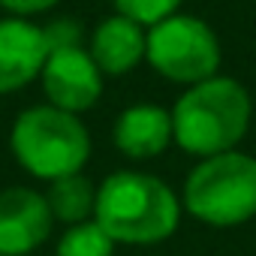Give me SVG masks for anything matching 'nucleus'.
I'll list each match as a JSON object with an SVG mask.
<instances>
[{"mask_svg":"<svg viewBox=\"0 0 256 256\" xmlns=\"http://www.w3.org/2000/svg\"><path fill=\"white\" fill-rule=\"evenodd\" d=\"M10 148L24 172L42 181H58L84 169L90 160V133L78 114L46 102L24 108L16 118Z\"/></svg>","mask_w":256,"mask_h":256,"instance_id":"obj_3","label":"nucleus"},{"mask_svg":"<svg viewBox=\"0 0 256 256\" xmlns=\"http://www.w3.org/2000/svg\"><path fill=\"white\" fill-rule=\"evenodd\" d=\"M145 60L175 84H199L220 70V40L196 16L175 12L148 30Z\"/></svg>","mask_w":256,"mask_h":256,"instance_id":"obj_5","label":"nucleus"},{"mask_svg":"<svg viewBox=\"0 0 256 256\" xmlns=\"http://www.w3.org/2000/svg\"><path fill=\"white\" fill-rule=\"evenodd\" d=\"M250 126V94L241 82L214 76L190 84L172 106V139L196 157L235 151Z\"/></svg>","mask_w":256,"mask_h":256,"instance_id":"obj_2","label":"nucleus"},{"mask_svg":"<svg viewBox=\"0 0 256 256\" xmlns=\"http://www.w3.org/2000/svg\"><path fill=\"white\" fill-rule=\"evenodd\" d=\"M52 42L46 28L30 18H0V96L28 88L42 76Z\"/></svg>","mask_w":256,"mask_h":256,"instance_id":"obj_7","label":"nucleus"},{"mask_svg":"<svg viewBox=\"0 0 256 256\" xmlns=\"http://www.w3.org/2000/svg\"><path fill=\"white\" fill-rule=\"evenodd\" d=\"M114 4V10H118V16H126L130 22H136V24H148V28H154V24H160L163 18H169V16H175L178 12V6H181V0H112Z\"/></svg>","mask_w":256,"mask_h":256,"instance_id":"obj_13","label":"nucleus"},{"mask_svg":"<svg viewBox=\"0 0 256 256\" xmlns=\"http://www.w3.org/2000/svg\"><path fill=\"white\" fill-rule=\"evenodd\" d=\"M46 202H48L54 220L70 223V226H78V223L94 220L96 187H94L90 178H84L82 172H76V175H64V178H58V181H48Z\"/></svg>","mask_w":256,"mask_h":256,"instance_id":"obj_11","label":"nucleus"},{"mask_svg":"<svg viewBox=\"0 0 256 256\" xmlns=\"http://www.w3.org/2000/svg\"><path fill=\"white\" fill-rule=\"evenodd\" d=\"M148 34L126 16H108L90 34V58L102 76H124L145 60Z\"/></svg>","mask_w":256,"mask_h":256,"instance_id":"obj_10","label":"nucleus"},{"mask_svg":"<svg viewBox=\"0 0 256 256\" xmlns=\"http://www.w3.org/2000/svg\"><path fill=\"white\" fill-rule=\"evenodd\" d=\"M184 208L208 226H241L256 217V160L226 151L199 160L184 181Z\"/></svg>","mask_w":256,"mask_h":256,"instance_id":"obj_4","label":"nucleus"},{"mask_svg":"<svg viewBox=\"0 0 256 256\" xmlns=\"http://www.w3.org/2000/svg\"><path fill=\"white\" fill-rule=\"evenodd\" d=\"M54 256H114V241L100 229L96 220H88L64 232Z\"/></svg>","mask_w":256,"mask_h":256,"instance_id":"obj_12","label":"nucleus"},{"mask_svg":"<svg viewBox=\"0 0 256 256\" xmlns=\"http://www.w3.org/2000/svg\"><path fill=\"white\" fill-rule=\"evenodd\" d=\"M54 217L42 193L30 187L0 190V256H28L52 235Z\"/></svg>","mask_w":256,"mask_h":256,"instance_id":"obj_8","label":"nucleus"},{"mask_svg":"<svg viewBox=\"0 0 256 256\" xmlns=\"http://www.w3.org/2000/svg\"><path fill=\"white\" fill-rule=\"evenodd\" d=\"M112 139L124 157L154 160L175 142L172 139V112H166L157 102H133L118 114Z\"/></svg>","mask_w":256,"mask_h":256,"instance_id":"obj_9","label":"nucleus"},{"mask_svg":"<svg viewBox=\"0 0 256 256\" xmlns=\"http://www.w3.org/2000/svg\"><path fill=\"white\" fill-rule=\"evenodd\" d=\"M40 78H42L48 106L64 108L70 114H82L94 108L96 100L102 96V72L94 64L90 52L82 46L52 48Z\"/></svg>","mask_w":256,"mask_h":256,"instance_id":"obj_6","label":"nucleus"},{"mask_svg":"<svg viewBox=\"0 0 256 256\" xmlns=\"http://www.w3.org/2000/svg\"><path fill=\"white\" fill-rule=\"evenodd\" d=\"M58 4L60 0H0V10H6L12 18H30V16L46 12Z\"/></svg>","mask_w":256,"mask_h":256,"instance_id":"obj_14","label":"nucleus"},{"mask_svg":"<svg viewBox=\"0 0 256 256\" xmlns=\"http://www.w3.org/2000/svg\"><path fill=\"white\" fill-rule=\"evenodd\" d=\"M175 190L148 172H112L96 187L94 220L114 244L166 241L181 220Z\"/></svg>","mask_w":256,"mask_h":256,"instance_id":"obj_1","label":"nucleus"}]
</instances>
